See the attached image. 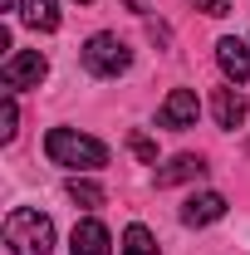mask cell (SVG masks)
Masks as SVG:
<instances>
[{"mask_svg":"<svg viewBox=\"0 0 250 255\" xmlns=\"http://www.w3.org/2000/svg\"><path fill=\"white\" fill-rule=\"evenodd\" d=\"M44 152L54 167H79V172H89V167H103L108 162V147L89 137V132H79V128H49V137H44Z\"/></svg>","mask_w":250,"mask_h":255,"instance_id":"cell-1","label":"cell"},{"mask_svg":"<svg viewBox=\"0 0 250 255\" xmlns=\"http://www.w3.org/2000/svg\"><path fill=\"white\" fill-rule=\"evenodd\" d=\"M5 246H10V255H49V246H54V221L44 211L15 206L5 216Z\"/></svg>","mask_w":250,"mask_h":255,"instance_id":"cell-2","label":"cell"},{"mask_svg":"<svg viewBox=\"0 0 250 255\" xmlns=\"http://www.w3.org/2000/svg\"><path fill=\"white\" fill-rule=\"evenodd\" d=\"M127 64H132V49H127L118 34H94L84 44V69L98 74V79H118Z\"/></svg>","mask_w":250,"mask_h":255,"instance_id":"cell-3","label":"cell"},{"mask_svg":"<svg viewBox=\"0 0 250 255\" xmlns=\"http://www.w3.org/2000/svg\"><path fill=\"white\" fill-rule=\"evenodd\" d=\"M44 74H49V59H44L39 49H15V54L5 59V69H0V79H5L10 94H20V89H39Z\"/></svg>","mask_w":250,"mask_h":255,"instance_id":"cell-4","label":"cell"},{"mask_svg":"<svg viewBox=\"0 0 250 255\" xmlns=\"http://www.w3.org/2000/svg\"><path fill=\"white\" fill-rule=\"evenodd\" d=\"M196 113H201L196 94L191 89H172L162 98V108H157V123L162 128H196Z\"/></svg>","mask_w":250,"mask_h":255,"instance_id":"cell-5","label":"cell"},{"mask_svg":"<svg viewBox=\"0 0 250 255\" xmlns=\"http://www.w3.org/2000/svg\"><path fill=\"white\" fill-rule=\"evenodd\" d=\"M216 64L231 84H246L250 79V39H221L216 44Z\"/></svg>","mask_w":250,"mask_h":255,"instance_id":"cell-6","label":"cell"},{"mask_svg":"<svg viewBox=\"0 0 250 255\" xmlns=\"http://www.w3.org/2000/svg\"><path fill=\"white\" fill-rule=\"evenodd\" d=\"M74 255H113V241H108V226L103 221H79L74 226V241H69Z\"/></svg>","mask_w":250,"mask_h":255,"instance_id":"cell-7","label":"cell"},{"mask_svg":"<svg viewBox=\"0 0 250 255\" xmlns=\"http://www.w3.org/2000/svg\"><path fill=\"white\" fill-rule=\"evenodd\" d=\"M221 216H226V196L221 191H201V196H191L182 206V226H211Z\"/></svg>","mask_w":250,"mask_h":255,"instance_id":"cell-8","label":"cell"},{"mask_svg":"<svg viewBox=\"0 0 250 255\" xmlns=\"http://www.w3.org/2000/svg\"><path fill=\"white\" fill-rule=\"evenodd\" d=\"M20 20L30 30H59V0H20Z\"/></svg>","mask_w":250,"mask_h":255,"instance_id":"cell-9","label":"cell"},{"mask_svg":"<svg viewBox=\"0 0 250 255\" xmlns=\"http://www.w3.org/2000/svg\"><path fill=\"white\" fill-rule=\"evenodd\" d=\"M206 167H201V157H191V152H182V157H172L162 172H157V187H177V182H191V177H201Z\"/></svg>","mask_w":250,"mask_h":255,"instance_id":"cell-10","label":"cell"},{"mask_svg":"<svg viewBox=\"0 0 250 255\" xmlns=\"http://www.w3.org/2000/svg\"><path fill=\"white\" fill-rule=\"evenodd\" d=\"M216 123L221 128H241L246 123V98L236 94V89H221L216 94Z\"/></svg>","mask_w":250,"mask_h":255,"instance_id":"cell-11","label":"cell"},{"mask_svg":"<svg viewBox=\"0 0 250 255\" xmlns=\"http://www.w3.org/2000/svg\"><path fill=\"white\" fill-rule=\"evenodd\" d=\"M123 255H157V241L147 226H127L123 231Z\"/></svg>","mask_w":250,"mask_h":255,"instance_id":"cell-12","label":"cell"},{"mask_svg":"<svg viewBox=\"0 0 250 255\" xmlns=\"http://www.w3.org/2000/svg\"><path fill=\"white\" fill-rule=\"evenodd\" d=\"M64 191H69V201H74V206H89V211L103 206V187H98V182H79V177H74Z\"/></svg>","mask_w":250,"mask_h":255,"instance_id":"cell-13","label":"cell"},{"mask_svg":"<svg viewBox=\"0 0 250 255\" xmlns=\"http://www.w3.org/2000/svg\"><path fill=\"white\" fill-rule=\"evenodd\" d=\"M191 5H196V10H206V15H231V5H236V0H191Z\"/></svg>","mask_w":250,"mask_h":255,"instance_id":"cell-14","label":"cell"},{"mask_svg":"<svg viewBox=\"0 0 250 255\" xmlns=\"http://www.w3.org/2000/svg\"><path fill=\"white\" fill-rule=\"evenodd\" d=\"M15 123H20V108H15V98H5V128H0V132L15 137Z\"/></svg>","mask_w":250,"mask_h":255,"instance_id":"cell-15","label":"cell"},{"mask_svg":"<svg viewBox=\"0 0 250 255\" xmlns=\"http://www.w3.org/2000/svg\"><path fill=\"white\" fill-rule=\"evenodd\" d=\"M132 152H137L142 162H157V147L147 142V137H132Z\"/></svg>","mask_w":250,"mask_h":255,"instance_id":"cell-16","label":"cell"},{"mask_svg":"<svg viewBox=\"0 0 250 255\" xmlns=\"http://www.w3.org/2000/svg\"><path fill=\"white\" fill-rule=\"evenodd\" d=\"M0 10H15V0H0Z\"/></svg>","mask_w":250,"mask_h":255,"instance_id":"cell-17","label":"cell"},{"mask_svg":"<svg viewBox=\"0 0 250 255\" xmlns=\"http://www.w3.org/2000/svg\"><path fill=\"white\" fill-rule=\"evenodd\" d=\"M79 5H89V0H79Z\"/></svg>","mask_w":250,"mask_h":255,"instance_id":"cell-18","label":"cell"}]
</instances>
